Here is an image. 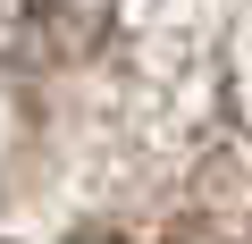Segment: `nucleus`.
<instances>
[{
    "mask_svg": "<svg viewBox=\"0 0 252 244\" xmlns=\"http://www.w3.org/2000/svg\"><path fill=\"white\" fill-rule=\"evenodd\" d=\"M118 0H0V59L9 68H67L101 51Z\"/></svg>",
    "mask_w": 252,
    "mask_h": 244,
    "instance_id": "f257e3e1",
    "label": "nucleus"
}]
</instances>
